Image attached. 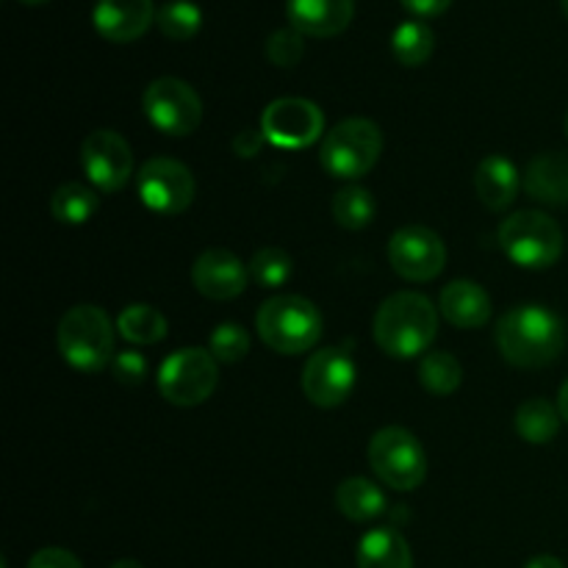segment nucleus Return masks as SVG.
Listing matches in <instances>:
<instances>
[{
	"label": "nucleus",
	"instance_id": "nucleus-22",
	"mask_svg": "<svg viewBox=\"0 0 568 568\" xmlns=\"http://www.w3.org/2000/svg\"><path fill=\"white\" fill-rule=\"evenodd\" d=\"M336 508L349 521H372L386 510V497L381 488L366 477H347L336 488Z\"/></svg>",
	"mask_w": 568,
	"mask_h": 568
},
{
	"label": "nucleus",
	"instance_id": "nucleus-36",
	"mask_svg": "<svg viewBox=\"0 0 568 568\" xmlns=\"http://www.w3.org/2000/svg\"><path fill=\"white\" fill-rule=\"evenodd\" d=\"M399 3H403L405 9L410 11V14H416V17H422V20H425V17L444 14V11L453 6V0H399Z\"/></svg>",
	"mask_w": 568,
	"mask_h": 568
},
{
	"label": "nucleus",
	"instance_id": "nucleus-29",
	"mask_svg": "<svg viewBox=\"0 0 568 568\" xmlns=\"http://www.w3.org/2000/svg\"><path fill=\"white\" fill-rule=\"evenodd\" d=\"M155 26L166 39L186 42V39L197 37V31L203 28V11L192 0H170L155 14Z\"/></svg>",
	"mask_w": 568,
	"mask_h": 568
},
{
	"label": "nucleus",
	"instance_id": "nucleus-21",
	"mask_svg": "<svg viewBox=\"0 0 568 568\" xmlns=\"http://www.w3.org/2000/svg\"><path fill=\"white\" fill-rule=\"evenodd\" d=\"M355 560H358V568H414L408 541L394 527H377L366 532L361 538Z\"/></svg>",
	"mask_w": 568,
	"mask_h": 568
},
{
	"label": "nucleus",
	"instance_id": "nucleus-38",
	"mask_svg": "<svg viewBox=\"0 0 568 568\" xmlns=\"http://www.w3.org/2000/svg\"><path fill=\"white\" fill-rule=\"evenodd\" d=\"M558 410H560V416H564L566 425H568V381L564 383V386H560V394H558Z\"/></svg>",
	"mask_w": 568,
	"mask_h": 568
},
{
	"label": "nucleus",
	"instance_id": "nucleus-20",
	"mask_svg": "<svg viewBox=\"0 0 568 568\" xmlns=\"http://www.w3.org/2000/svg\"><path fill=\"white\" fill-rule=\"evenodd\" d=\"M521 189V175L514 161L505 155H488L475 172V192L480 203L491 211H505Z\"/></svg>",
	"mask_w": 568,
	"mask_h": 568
},
{
	"label": "nucleus",
	"instance_id": "nucleus-25",
	"mask_svg": "<svg viewBox=\"0 0 568 568\" xmlns=\"http://www.w3.org/2000/svg\"><path fill=\"white\" fill-rule=\"evenodd\" d=\"M436 48V37H433L430 26L422 20H405L394 28L392 33V53L399 64L405 67H422L433 55Z\"/></svg>",
	"mask_w": 568,
	"mask_h": 568
},
{
	"label": "nucleus",
	"instance_id": "nucleus-11",
	"mask_svg": "<svg viewBox=\"0 0 568 568\" xmlns=\"http://www.w3.org/2000/svg\"><path fill=\"white\" fill-rule=\"evenodd\" d=\"M388 261L399 277L410 283H425L442 275L447 264V247L430 227L405 225L388 242Z\"/></svg>",
	"mask_w": 568,
	"mask_h": 568
},
{
	"label": "nucleus",
	"instance_id": "nucleus-3",
	"mask_svg": "<svg viewBox=\"0 0 568 568\" xmlns=\"http://www.w3.org/2000/svg\"><path fill=\"white\" fill-rule=\"evenodd\" d=\"M255 327L270 349L281 355H300L308 353L322 338V314L300 294H277L261 305Z\"/></svg>",
	"mask_w": 568,
	"mask_h": 568
},
{
	"label": "nucleus",
	"instance_id": "nucleus-35",
	"mask_svg": "<svg viewBox=\"0 0 568 568\" xmlns=\"http://www.w3.org/2000/svg\"><path fill=\"white\" fill-rule=\"evenodd\" d=\"M264 142L266 139H264V133H261V128L258 131L247 128V131H242L236 139H233V150H236V155H242V159H253Z\"/></svg>",
	"mask_w": 568,
	"mask_h": 568
},
{
	"label": "nucleus",
	"instance_id": "nucleus-9",
	"mask_svg": "<svg viewBox=\"0 0 568 568\" xmlns=\"http://www.w3.org/2000/svg\"><path fill=\"white\" fill-rule=\"evenodd\" d=\"M142 105L150 125L159 128L166 136H189L203 122V100L181 78H155L144 89Z\"/></svg>",
	"mask_w": 568,
	"mask_h": 568
},
{
	"label": "nucleus",
	"instance_id": "nucleus-16",
	"mask_svg": "<svg viewBox=\"0 0 568 568\" xmlns=\"http://www.w3.org/2000/svg\"><path fill=\"white\" fill-rule=\"evenodd\" d=\"M153 0H98L92 9V26L103 39L116 44L144 37L155 22Z\"/></svg>",
	"mask_w": 568,
	"mask_h": 568
},
{
	"label": "nucleus",
	"instance_id": "nucleus-2",
	"mask_svg": "<svg viewBox=\"0 0 568 568\" xmlns=\"http://www.w3.org/2000/svg\"><path fill=\"white\" fill-rule=\"evenodd\" d=\"M438 311L419 292H397L375 314V342L392 358H416L436 342Z\"/></svg>",
	"mask_w": 568,
	"mask_h": 568
},
{
	"label": "nucleus",
	"instance_id": "nucleus-4",
	"mask_svg": "<svg viewBox=\"0 0 568 568\" xmlns=\"http://www.w3.org/2000/svg\"><path fill=\"white\" fill-rule=\"evenodd\" d=\"M59 353L72 369H105L114 361V325L98 305H75L59 322Z\"/></svg>",
	"mask_w": 568,
	"mask_h": 568
},
{
	"label": "nucleus",
	"instance_id": "nucleus-42",
	"mask_svg": "<svg viewBox=\"0 0 568 568\" xmlns=\"http://www.w3.org/2000/svg\"><path fill=\"white\" fill-rule=\"evenodd\" d=\"M566 133H568V116H566Z\"/></svg>",
	"mask_w": 568,
	"mask_h": 568
},
{
	"label": "nucleus",
	"instance_id": "nucleus-39",
	"mask_svg": "<svg viewBox=\"0 0 568 568\" xmlns=\"http://www.w3.org/2000/svg\"><path fill=\"white\" fill-rule=\"evenodd\" d=\"M111 568H142V564H139V560H116Z\"/></svg>",
	"mask_w": 568,
	"mask_h": 568
},
{
	"label": "nucleus",
	"instance_id": "nucleus-6",
	"mask_svg": "<svg viewBox=\"0 0 568 568\" xmlns=\"http://www.w3.org/2000/svg\"><path fill=\"white\" fill-rule=\"evenodd\" d=\"M499 247L521 270H547L564 253V233L544 211H516L499 225Z\"/></svg>",
	"mask_w": 568,
	"mask_h": 568
},
{
	"label": "nucleus",
	"instance_id": "nucleus-12",
	"mask_svg": "<svg viewBox=\"0 0 568 568\" xmlns=\"http://www.w3.org/2000/svg\"><path fill=\"white\" fill-rule=\"evenodd\" d=\"M194 175L175 159H150L136 175V192L155 214H181L194 200Z\"/></svg>",
	"mask_w": 568,
	"mask_h": 568
},
{
	"label": "nucleus",
	"instance_id": "nucleus-1",
	"mask_svg": "<svg viewBox=\"0 0 568 568\" xmlns=\"http://www.w3.org/2000/svg\"><path fill=\"white\" fill-rule=\"evenodd\" d=\"M566 331L558 314L544 305H516L497 322V347L519 369H541L564 353Z\"/></svg>",
	"mask_w": 568,
	"mask_h": 568
},
{
	"label": "nucleus",
	"instance_id": "nucleus-40",
	"mask_svg": "<svg viewBox=\"0 0 568 568\" xmlns=\"http://www.w3.org/2000/svg\"><path fill=\"white\" fill-rule=\"evenodd\" d=\"M22 3H28V6H42V3H48V0H22Z\"/></svg>",
	"mask_w": 568,
	"mask_h": 568
},
{
	"label": "nucleus",
	"instance_id": "nucleus-28",
	"mask_svg": "<svg viewBox=\"0 0 568 568\" xmlns=\"http://www.w3.org/2000/svg\"><path fill=\"white\" fill-rule=\"evenodd\" d=\"M419 383L427 392L436 394V397H449L464 383V369H460L458 358L453 353L433 349V353H425V358H422Z\"/></svg>",
	"mask_w": 568,
	"mask_h": 568
},
{
	"label": "nucleus",
	"instance_id": "nucleus-33",
	"mask_svg": "<svg viewBox=\"0 0 568 568\" xmlns=\"http://www.w3.org/2000/svg\"><path fill=\"white\" fill-rule=\"evenodd\" d=\"M111 372H114V381L122 383V386H142L144 377H148V358L136 349H125V353L114 355Z\"/></svg>",
	"mask_w": 568,
	"mask_h": 568
},
{
	"label": "nucleus",
	"instance_id": "nucleus-30",
	"mask_svg": "<svg viewBox=\"0 0 568 568\" xmlns=\"http://www.w3.org/2000/svg\"><path fill=\"white\" fill-rule=\"evenodd\" d=\"M250 277L264 288H281L292 277V255L281 247H264L250 258Z\"/></svg>",
	"mask_w": 568,
	"mask_h": 568
},
{
	"label": "nucleus",
	"instance_id": "nucleus-7",
	"mask_svg": "<svg viewBox=\"0 0 568 568\" xmlns=\"http://www.w3.org/2000/svg\"><path fill=\"white\" fill-rule=\"evenodd\" d=\"M369 466L386 486L414 491L427 477V455L405 427H383L369 442Z\"/></svg>",
	"mask_w": 568,
	"mask_h": 568
},
{
	"label": "nucleus",
	"instance_id": "nucleus-24",
	"mask_svg": "<svg viewBox=\"0 0 568 568\" xmlns=\"http://www.w3.org/2000/svg\"><path fill=\"white\" fill-rule=\"evenodd\" d=\"M116 331L131 344H155L166 336V320L159 308L144 303L125 305L116 316Z\"/></svg>",
	"mask_w": 568,
	"mask_h": 568
},
{
	"label": "nucleus",
	"instance_id": "nucleus-19",
	"mask_svg": "<svg viewBox=\"0 0 568 568\" xmlns=\"http://www.w3.org/2000/svg\"><path fill=\"white\" fill-rule=\"evenodd\" d=\"M521 189L532 200L547 205L568 203V155L555 150V153H541L527 164L521 175Z\"/></svg>",
	"mask_w": 568,
	"mask_h": 568
},
{
	"label": "nucleus",
	"instance_id": "nucleus-8",
	"mask_svg": "<svg viewBox=\"0 0 568 568\" xmlns=\"http://www.w3.org/2000/svg\"><path fill=\"white\" fill-rule=\"evenodd\" d=\"M220 361L200 347H183L172 353L159 369L161 397L178 408L203 405L220 383Z\"/></svg>",
	"mask_w": 568,
	"mask_h": 568
},
{
	"label": "nucleus",
	"instance_id": "nucleus-13",
	"mask_svg": "<svg viewBox=\"0 0 568 568\" xmlns=\"http://www.w3.org/2000/svg\"><path fill=\"white\" fill-rule=\"evenodd\" d=\"M358 369L344 349L325 347L305 361L303 392L320 408H338L353 394Z\"/></svg>",
	"mask_w": 568,
	"mask_h": 568
},
{
	"label": "nucleus",
	"instance_id": "nucleus-23",
	"mask_svg": "<svg viewBox=\"0 0 568 568\" xmlns=\"http://www.w3.org/2000/svg\"><path fill=\"white\" fill-rule=\"evenodd\" d=\"M560 410L549 399L532 397L516 410V433L527 444H549L560 430Z\"/></svg>",
	"mask_w": 568,
	"mask_h": 568
},
{
	"label": "nucleus",
	"instance_id": "nucleus-31",
	"mask_svg": "<svg viewBox=\"0 0 568 568\" xmlns=\"http://www.w3.org/2000/svg\"><path fill=\"white\" fill-rule=\"evenodd\" d=\"M211 355H214L220 364H239L244 355L250 353V336L242 325H233V322H225V325L216 327L211 333Z\"/></svg>",
	"mask_w": 568,
	"mask_h": 568
},
{
	"label": "nucleus",
	"instance_id": "nucleus-37",
	"mask_svg": "<svg viewBox=\"0 0 568 568\" xmlns=\"http://www.w3.org/2000/svg\"><path fill=\"white\" fill-rule=\"evenodd\" d=\"M525 568H566V566L560 564L558 558H552V555H538V558H532Z\"/></svg>",
	"mask_w": 568,
	"mask_h": 568
},
{
	"label": "nucleus",
	"instance_id": "nucleus-34",
	"mask_svg": "<svg viewBox=\"0 0 568 568\" xmlns=\"http://www.w3.org/2000/svg\"><path fill=\"white\" fill-rule=\"evenodd\" d=\"M28 568H83V564L72 552H67V549L48 547L39 549V552L28 560Z\"/></svg>",
	"mask_w": 568,
	"mask_h": 568
},
{
	"label": "nucleus",
	"instance_id": "nucleus-10",
	"mask_svg": "<svg viewBox=\"0 0 568 568\" xmlns=\"http://www.w3.org/2000/svg\"><path fill=\"white\" fill-rule=\"evenodd\" d=\"M322 131H325V114L320 105L305 98H277L261 114V133L275 148H311Z\"/></svg>",
	"mask_w": 568,
	"mask_h": 568
},
{
	"label": "nucleus",
	"instance_id": "nucleus-32",
	"mask_svg": "<svg viewBox=\"0 0 568 568\" xmlns=\"http://www.w3.org/2000/svg\"><path fill=\"white\" fill-rule=\"evenodd\" d=\"M305 53L303 33L297 28H277L270 39H266V59L275 67H294Z\"/></svg>",
	"mask_w": 568,
	"mask_h": 568
},
{
	"label": "nucleus",
	"instance_id": "nucleus-15",
	"mask_svg": "<svg viewBox=\"0 0 568 568\" xmlns=\"http://www.w3.org/2000/svg\"><path fill=\"white\" fill-rule=\"evenodd\" d=\"M250 270L231 250L211 247L197 255L192 266V283L203 297L209 300H233L247 288Z\"/></svg>",
	"mask_w": 568,
	"mask_h": 568
},
{
	"label": "nucleus",
	"instance_id": "nucleus-5",
	"mask_svg": "<svg viewBox=\"0 0 568 568\" xmlns=\"http://www.w3.org/2000/svg\"><path fill=\"white\" fill-rule=\"evenodd\" d=\"M381 153V128L372 120H364V116H349L322 139L320 161L327 175L342 178V181H358L377 164Z\"/></svg>",
	"mask_w": 568,
	"mask_h": 568
},
{
	"label": "nucleus",
	"instance_id": "nucleus-41",
	"mask_svg": "<svg viewBox=\"0 0 568 568\" xmlns=\"http://www.w3.org/2000/svg\"><path fill=\"white\" fill-rule=\"evenodd\" d=\"M560 9H564V14H566V20H568V0H560Z\"/></svg>",
	"mask_w": 568,
	"mask_h": 568
},
{
	"label": "nucleus",
	"instance_id": "nucleus-27",
	"mask_svg": "<svg viewBox=\"0 0 568 568\" xmlns=\"http://www.w3.org/2000/svg\"><path fill=\"white\" fill-rule=\"evenodd\" d=\"M98 205V194L89 186H83V183H64L50 197L53 220L61 222V225H83V222L92 220Z\"/></svg>",
	"mask_w": 568,
	"mask_h": 568
},
{
	"label": "nucleus",
	"instance_id": "nucleus-17",
	"mask_svg": "<svg viewBox=\"0 0 568 568\" xmlns=\"http://www.w3.org/2000/svg\"><path fill=\"white\" fill-rule=\"evenodd\" d=\"M288 26L303 37H338L355 17V0H286Z\"/></svg>",
	"mask_w": 568,
	"mask_h": 568
},
{
	"label": "nucleus",
	"instance_id": "nucleus-26",
	"mask_svg": "<svg viewBox=\"0 0 568 568\" xmlns=\"http://www.w3.org/2000/svg\"><path fill=\"white\" fill-rule=\"evenodd\" d=\"M331 211L336 225H342L344 231H364L375 220L377 203L369 189L358 186V183H349V186L338 189L331 203Z\"/></svg>",
	"mask_w": 568,
	"mask_h": 568
},
{
	"label": "nucleus",
	"instance_id": "nucleus-14",
	"mask_svg": "<svg viewBox=\"0 0 568 568\" xmlns=\"http://www.w3.org/2000/svg\"><path fill=\"white\" fill-rule=\"evenodd\" d=\"M81 166L100 192H120L133 178V153L120 133L100 128L83 139Z\"/></svg>",
	"mask_w": 568,
	"mask_h": 568
},
{
	"label": "nucleus",
	"instance_id": "nucleus-18",
	"mask_svg": "<svg viewBox=\"0 0 568 568\" xmlns=\"http://www.w3.org/2000/svg\"><path fill=\"white\" fill-rule=\"evenodd\" d=\"M438 308L449 325L460 327V331H475V327L486 325L491 316V297L480 283L453 281L449 286H444Z\"/></svg>",
	"mask_w": 568,
	"mask_h": 568
}]
</instances>
